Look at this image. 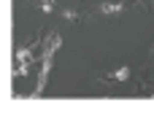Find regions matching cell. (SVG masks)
Instances as JSON below:
<instances>
[{"instance_id": "obj_1", "label": "cell", "mask_w": 154, "mask_h": 124, "mask_svg": "<svg viewBox=\"0 0 154 124\" xmlns=\"http://www.w3.org/2000/svg\"><path fill=\"white\" fill-rule=\"evenodd\" d=\"M111 81H125V78H130V68H119L114 76H108Z\"/></svg>"}, {"instance_id": "obj_3", "label": "cell", "mask_w": 154, "mask_h": 124, "mask_svg": "<svg viewBox=\"0 0 154 124\" xmlns=\"http://www.w3.org/2000/svg\"><path fill=\"white\" fill-rule=\"evenodd\" d=\"M41 5H43V11H51L54 8V0H41Z\"/></svg>"}, {"instance_id": "obj_2", "label": "cell", "mask_w": 154, "mask_h": 124, "mask_svg": "<svg viewBox=\"0 0 154 124\" xmlns=\"http://www.w3.org/2000/svg\"><path fill=\"white\" fill-rule=\"evenodd\" d=\"M103 11H106V14H116V11H122V5H119V3H106Z\"/></svg>"}]
</instances>
